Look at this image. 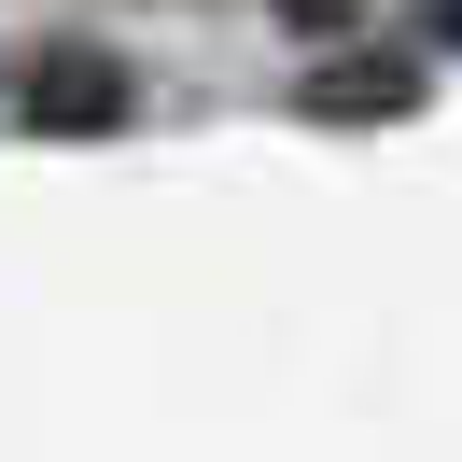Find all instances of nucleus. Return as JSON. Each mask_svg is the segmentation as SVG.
Returning <instances> with one entry per match:
<instances>
[{
	"label": "nucleus",
	"instance_id": "nucleus-1",
	"mask_svg": "<svg viewBox=\"0 0 462 462\" xmlns=\"http://www.w3.org/2000/svg\"><path fill=\"white\" fill-rule=\"evenodd\" d=\"M29 98H42V113H70V126H85V113H113V70H85V57H70V70H42Z\"/></svg>",
	"mask_w": 462,
	"mask_h": 462
}]
</instances>
